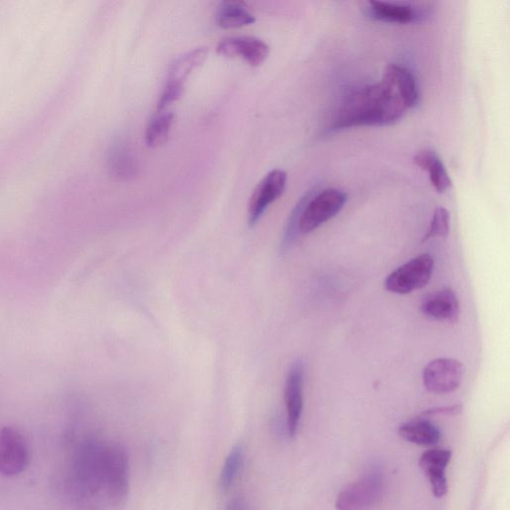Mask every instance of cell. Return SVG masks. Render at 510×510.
Returning a JSON list of instances; mask_svg holds the SVG:
<instances>
[{"label":"cell","mask_w":510,"mask_h":510,"mask_svg":"<svg viewBox=\"0 0 510 510\" xmlns=\"http://www.w3.org/2000/svg\"><path fill=\"white\" fill-rule=\"evenodd\" d=\"M382 477L378 472L368 473L340 491L337 510H366L373 506L382 494Z\"/></svg>","instance_id":"cell-5"},{"label":"cell","mask_w":510,"mask_h":510,"mask_svg":"<svg viewBox=\"0 0 510 510\" xmlns=\"http://www.w3.org/2000/svg\"><path fill=\"white\" fill-rule=\"evenodd\" d=\"M408 109L393 84L382 81L351 93L343 101L329 128L340 132L356 127H381L398 122Z\"/></svg>","instance_id":"cell-1"},{"label":"cell","mask_w":510,"mask_h":510,"mask_svg":"<svg viewBox=\"0 0 510 510\" xmlns=\"http://www.w3.org/2000/svg\"><path fill=\"white\" fill-rule=\"evenodd\" d=\"M225 510H251V508L246 498L237 496L230 499Z\"/></svg>","instance_id":"cell-25"},{"label":"cell","mask_w":510,"mask_h":510,"mask_svg":"<svg viewBox=\"0 0 510 510\" xmlns=\"http://www.w3.org/2000/svg\"><path fill=\"white\" fill-rule=\"evenodd\" d=\"M207 48H197L179 56L168 71V82L185 85L187 78L208 58Z\"/></svg>","instance_id":"cell-19"},{"label":"cell","mask_w":510,"mask_h":510,"mask_svg":"<svg viewBox=\"0 0 510 510\" xmlns=\"http://www.w3.org/2000/svg\"><path fill=\"white\" fill-rule=\"evenodd\" d=\"M30 456L23 433L8 426L0 429V474L14 477L23 474L29 465Z\"/></svg>","instance_id":"cell-6"},{"label":"cell","mask_w":510,"mask_h":510,"mask_svg":"<svg viewBox=\"0 0 510 510\" xmlns=\"http://www.w3.org/2000/svg\"><path fill=\"white\" fill-rule=\"evenodd\" d=\"M217 52L225 57H240L251 66H260L267 60L270 47L260 38L237 36L220 41Z\"/></svg>","instance_id":"cell-10"},{"label":"cell","mask_w":510,"mask_h":510,"mask_svg":"<svg viewBox=\"0 0 510 510\" xmlns=\"http://www.w3.org/2000/svg\"><path fill=\"white\" fill-rule=\"evenodd\" d=\"M243 461L241 444L233 446L223 464L219 475V487L222 492H228L237 480Z\"/></svg>","instance_id":"cell-21"},{"label":"cell","mask_w":510,"mask_h":510,"mask_svg":"<svg viewBox=\"0 0 510 510\" xmlns=\"http://www.w3.org/2000/svg\"><path fill=\"white\" fill-rule=\"evenodd\" d=\"M102 493L114 505L126 502L130 492L129 455L119 443L104 444L102 456Z\"/></svg>","instance_id":"cell-2"},{"label":"cell","mask_w":510,"mask_h":510,"mask_svg":"<svg viewBox=\"0 0 510 510\" xmlns=\"http://www.w3.org/2000/svg\"><path fill=\"white\" fill-rule=\"evenodd\" d=\"M255 16L250 7L236 0L223 2L216 14L217 25L225 29L240 28L254 24Z\"/></svg>","instance_id":"cell-15"},{"label":"cell","mask_w":510,"mask_h":510,"mask_svg":"<svg viewBox=\"0 0 510 510\" xmlns=\"http://www.w3.org/2000/svg\"><path fill=\"white\" fill-rule=\"evenodd\" d=\"M434 265L430 253L418 255L387 276L386 290L392 293L405 295L423 289L432 279Z\"/></svg>","instance_id":"cell-4"},{"label":"cell","mask_w":510,"mask_h":510,"mask_svg":"<svg viewBox=\"0 0 510 510\" xmlns=\"http://www.w3.org/2000/svg\"><path fill=\"white\" fill-rule=\"evenodd\" d=\"M348 200L347 194L338 189H327L315 195H308L303 207L299 231L308 235L336 217Z\"/></svg>","instance_id":"cell-3"},{"label":"cell","mask_w":510,"mask_h":510,"mask_svg":"<svg viewBox=\"0 0 510 510\" xmlns=\"http://www.w3.org/2000/svg\"><path fill=\"white\" fill-rule=\"evenodd\" d=\"M450 227V211L444 208L435 209L430 229L422 241L424 242L431 239L444 238L445 236H448Z\"/></svg>","instance_id":"cell-22"},{"label":"cell","mask_w":510,"mask_h":510,"mask_svg":"<svg viewBox=\"0 0 510 510\" xmlns=\"http://www.w3.org/2000/svg\"><path fill=\"white\" fill-rule=\"evenodd\" d=\"M399 434L403 440L418 445H435L442 439L441 430L432 422L423 419L402 424Z\"/></svg>","instance_id":"cell-17"},{"label":"cell","mask_w":510,"mask_h":510,"mask_svg":"<svg viewBox=\"0 0 510 510\" xmlns=\"http://www.w3.org/2000/svg\"><path fill=\"white\" fill-rule=\"evenodd\" d=\"M185 91V85L173 82H167L166 87L159 96L157 105V112L166 111L169 106L179 100Z\"/></svg>","instance_id":"cell-23"},{"label":"cell","mask_w":510,"mask_h":510,"mask_svg":"<svg viewBox=\"0 0 510 510\" xmlns=\"http://www.w3.org/2000/svg\"><path fill=\"white\" fill-rule=\"evenodd\" d=\"M420 310L434 321L454 323L459 318L460 302L453 291L443 290L426 297Z\"/></svg>","instance_id":"cell-13"},{"label":"cell","mask_w":510,"mask_h":510,"mask_svg":"<svg viewBox=\"0 0 510 510\" xmlns=\"http://www.w3.org/2000/svg\"><path fill=\"white\" fill-rule=\"evenodd\" d=\"M174 120V113L167 111L157 112L147 126L145 133L147 146L150 148L162 146L168 140Z\"/></svg>","instance_id":"cell-20"},{"label":"cell","mask_w":510,"mask_h":510,"mask_svg":"<svg viewBox=\"0 0 510 510\" xmlns=\"http://www.w3.org/2000/svg\"><path fill=\"white\" fill-rule=\"evenodd\" d=\"M384 77L395 87L407 109L416 107L419 103V89L416 78L409 69L393 64L387 68Z\"/></svg>","instance_id":"cell-14"},{"label":"cell","mask_w":510,"mask_h":510,"mask_svg":"<svg viewBox=\"0 0 510 510\" xmlns=\"http://www.w3.org/2000/svg\"><path fill=\"white\" fill-rule=\"evenodd\" d=\"M464 376V365L453 358L431 361L423 371L424 388L435 395L450 394L459 389Z\"/></svg>","instance_id":"cell-7"},{"label":"cell","mask_w":510,"mask_h":510,"mask_svg":"<svg viewBox=\"0 0 510 510\" xmlns=\"http://www.w3.org/2000/svg\"><path fill=\"white\" fill-rule=\"evenodd\" d=\"M287 174L282 169H273L265 176L255 188L250 199L249 225L254 227L260 220L264 212L284 193Z\"/></svg>","instance_id":"cell-8"},{"label":"cell","mask_w":510,"mask_h":510,"mask_svg":"<svg viewBox=\"0 0 510 510\" xmlns=\"http://www.w3.org/2000/svg\"><path fill=\"white\" fill-rule=\"evenodd\" d=\"M111 176L121 182H128L139 174V163L129 143L123 139L114 141L107 157Z\"/></svg>","instance_id":"cell-12"},{"label":"cell","mask_w":510,"mask_h":510,"mask_svg":"<svg viewBox=\"0 0 510 510\" xmlns=\"http://www.w3.org/2000/svg\"><path fill=\"white\" fill-rule=\"evenodd\" d=\"M372 16L390 24L407 25L417 19V14L407 5L370 2Z\"/></svg>","instance_id":"cell-18"},{"label":"cell","mask_w":510,"mask_h":510,"mask_svg":"<svg viewBox=\"0 0 510 510\" xmlns=\"http://www.w3.org/2000/svg\"><path fill=\"white\" fill-rule=\"evenodd\" d=\"M413 163L429 173L431 183L438 193H444L452 188V179L437 153L423 150L413 158Z\"/></svg>","instance_id":"cell-16"},{"label":"cell","mask_w":510,"mask_h":510,"mask_svg":"<svg viewBox=\"0 0 510 510\" xmlns=\"http://www.w3.org/2000/svg\"><path fill=\"white\" fill-rule=\"evenodd\" d=\"M304 371L301 362H296L287 374L284 386V403L287 414V430L291 437L299 431L304 406Z\"/></svg>","instance_id":"cell-9"},{"label":"cell","mask_w":510,"mask_h":510,"mask_svg":"<svg viewBox=\"0 0 510 510\" xmlns=\"http://www.w3.org/2000/svg\"><path fill=\"white\" fill-rule=\"evenodd\" d=\"M452 455L449 450L431 449L424 452L420 458V467L426 474L435 497L441 498L448 494L445 469L452 460Z\"/></svg>","instance_id":"cell-11"},{"label":"cell","mask_w":510,"mask_h":510,"mask_svg":"<svg viewBox=\"0 0 510 510\" xmlns=\"http://www.w3.org/2000/svg\"><path fill=\"white\" fill-rule=\"evenodd\" d=\"M463 408L461 405H454L451 407H442L428 410L422 413L423 417H434V416H455V414L461 413Z\"/></svg>","instance_id":"cell-24"}]
</instances>
